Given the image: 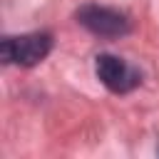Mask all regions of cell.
<instances>
[{
    "mask_svg": "<svg viewBox=\"0 0 159 159\" xmlns=\"http://www.w3.org/2000/svg\"><path fill=\"white\" fill-rule=\"evenodd\" d=\"M52 47V37L47 32H30L20 37H5L2 40V57L5 62H17V65H37L47 57Z\"/></svg>",
    "mask_w": 159,
    "mask_h": 159,
    "instance_id": "obj_1",
    "label": "cell"
},
{
    "mask_svg": "<svg viewBox=\"0 0 159 159\" xmlns=\"http://www.w3.org/2000/svg\"><path fill=\"white\" fill-rule=\"evenodd\" d=\"M94 72L99 77V82L117 92V94H124V92H132L142 80H139V72L124 62L122 57H114V55H99L97 57V65H94Z\"/></svg>",
    "mask_w": 159,
    "mask_h": 159,
    "instance_id": "obj_2",
    "label": "cell"
},
{
    "mask_svg": "<svg viewBox=\"0 0 159 159\" xmlns=\"http://www.w3.org/2000/svg\"><path fill=\"white\" fill-rule=\"evenodd\" d=\"M77 20L94 35L99 37H122L129 32V20L112 10V7H99V5H87L77 12Z\"/></svg>",
    "mask_w": 159,
    "mask_h": 159,
    "instance_id": "obj_3",
    "label": "cell"
}]
</instances>
